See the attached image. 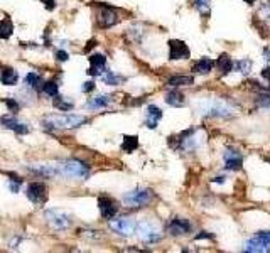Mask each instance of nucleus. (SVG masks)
<instances>
[{
  "label": "nucleus",
  "instance_id": "nucleus-20",
  "mask_svg": "<svg viewBox=\"0 0 270 253\" xmlns=\"http://www.w3.org/2000/svg\"><path fill=\"white\" fill-rule=\"evenodd\" d=\"M216 68L220 69L221 74H228L230 71L233 69V61L232 57H230L228 54H221L218 57V61H216Z\"/></svg>",
  "mask_w": 270,
  "mask_h": 253
},
{
  "label": "nucleus",
  "instance_id": "nucleus-7",
  "mask_svg": "<svg viewBox=\"0 0 270 253\" xmlns=\"http://www.w3.org/2000/svg\"><path fill=\"white\" fill-rule=\"evenodd\" d=\"M189 56H191V51H189L188 44L178 41V39L169 41V59L179 61V59H188Z\"/></svg>",
  "mask_w": 270,
  "mask_h": 253
},
{
  "label": "nucleus",
  "instance_id": "nucleus-28",
  "mask_svg": "<svg viewBox=\"0 0 270 253\" xmlns=\"http://www.w3.org/2000/svg\"><path fill=\"white\" fill-rule=\"evenodd\" d=\"M88 59H90V64L93 68H98V69H103L105 64H107V57L103 54H91Z\"/></svg>",
  "mask_w": 270,
  "mask_h": 253
},
{
  "label": "nucleus",
  "instance_id": "nucleus-33",
  "mask_svg": "<svg viewBox=\"0 0 270 253\" xmlns=\"http://www.w3.org/2000/svg\"><path fill=\"white\" fill-rule=\"evenodd\" d=\"M257 105L270 110V95H260L259 98H257Z\"/></svg>",
  "mask_w": 270,
  "mask_h": 253
},
{
  "label": "nucleus",
  "instance_id": "nucleus-2",
  "mask_svg": "<svg viewBox=\"0 0 270 253\" xmlns=\"http://www.w3.org/2000/svg\"><path fill=\"white\" fill-rule=\"evenodd\" d=\"M86 122L88 118L83 115H51L46 120V123H49V130L52 128H76Z\"/></svg>",
  "mask_w": 270,
  "mask_h": 253
},
{
  "label": "nucleus",
  "instance_id": "nucleus-4",
  "mask_svg": "<svg viewBox=\"0 0 270 253\" xmlns=\"http://www.w3.org/2000/svg\"><path fill=\"white\" fill-rule=\"evenodd\" d=\"M46 220L47 223L52 230H56V232H64V230H68L69 226H71V220H69V216L66 215V213L59 211V210H49L46 211Z\"/></svg>",
  "mask_w": 270,
  "mask_h": 253
},
{
  "label": "nucleus",
  "instance_id": "nucleus-22",
  "mask_svg": "<svg viewBox=\"0 0 270 253\" xmlns=\"http://www.w3.org/2000/svg\"><path fill=\"white\" fill-rule=\"evenodd\" d=\"M245 252H250V253H264V252H270V248L265 247L264 243H260L257 238H252V240H249V242H247Z\"/></svg>",
  "mask_w": 270,
  "mask_h": 253
},
{
  "label": "nucleus",
  "instance_id": "nucleus-27",
  "mask_svg": "<svg viewBox=\"0 0 270 253\" xmlns=\"http://www.w3.org/2000/svg\"><path fill=\"white\" fill-rule=\"evenodd\" d=\"M14 32V24H12V20L5 17L2 22H0V39H8Z\"/></svg>",
  "mask_w": 270,
  "mask_h": 253
},
{
  "label": "nucleus",
  "instance_id": "nucleus-26",
  "mask_svg": "<svg viewBox=\"0 0 270 253\" xmlns=\"http://www.w3.org/2000/svg\"><path fill=\"white\" fill-rule=\"evenodd\" d=\"M101 79H103L105 84H112V86H117V84H122L123 81H125V78L115 74L113 71H105V73L101 74Z\"/></svg>",
  "mask_w": 270,
  "mask_h": 253
},
{
  "label": "nucleus",
  "instance_id": "nucleus-5",
  "mask_svg": "<svg viewBox=\"0 0 270 253\" xmlns=\"http://www.w3.org/2000/svg\"><path fill=\"white\" fill-rule=\"evenodd\" d=\"M135 232L139 233L140 240H144L145 243H156L161 240V232L156 225H152L150 221H142L140 225H137Z\"/></svg>",
  "mask_w": 270,
  "mask_h": 253
},
{
  "label": "nucleus",
  "instance_id": "nucleus-3",
  "mask_svg": "<svg viewBox=\"0 0 270 253\" xmlns=\"http://www.w3.org/2000/svg\"><path fill=\"white\" fill-rule=\"evenodd\" d=\"M152 199H154V193L150 189H134L128 191L125 196H123V203L130 208H142L147 206Z\"/></svg>",
  "mask_w": 270,
  "mask_h": 253
},
{
  "label": "nucleus",
  "instance_id": "nucleus-21",
  "mask_svg": "<svg viewBox=\"0 0 270 253\" xmlns=\"http://www.w3.org/2000/svg\"><path fill=\"white\" fill-rule=\"evenodd\" d=\"M24 81L29 88H32V90H36V91L42 90V86H44V79L41 74H37V73H29Z\"/></svg>",
  "mask_w": 270,
  "mask_h": 253
},
{
  "label": "nucleus",
  "instance_id": "nucleus-36",
  "mask_svg": "<svg viewBox=\"0 0 270 253\" xmlns=\"http://www.w3.org/2000/svg\"><path fill=\"white\" fill-rule=\"evenodd\" d=\"M95 90V83L93 81H86V83H83V86H81V91L83 93H90Z\"/></svg>",
  "mask_w": 270,
  "mask_h": 253
},
{
  "label": "nucleus",
  "instance_id": "nucleus-13",
  "mask_svg": "<svg viewBox=\"0 0 270 253\" xmlns=\"http://www.w3.org/2000/svg\"><path fill=\"white\" fill-rule=\"evenodd\" d=\"M162 118V110L156 105H149L147 108V117H145V125L149 128H156L157 123Z\"/></svg>",
  "mask_w": 270,
  "mask_h": 253
},
{
  "label": "nucleus",
  "instance_id": "nucleus-32",
  "mask_svg": "<svg viewBox=\"0 0 270 253\" xmlns=\"http://www.w3.org/2000/svg\"><path fill=\"white\" fill-rule=\"evenodd\" d=\"M255 238L259 240L260 243H264L265 247L270 248V232H260Z\"/></svg>",
  "mask_w": 270,
  "mask_h": 253
},
{
  "label": "nucleus",
  "instance_id": "nucleus-14",
  "mask_svg": "<svg viewBox=\"0 0 270 253\" xmlns=\"http://www.w3.org/2000/svg\"><path fill=\"white\" fill-rule=\"evenodd\" d=\"M242 162H243V159L237 150H227V152H225V164H227V169H230V171L240 169Z\"/></svg>",
  "mask_w": 270,
  "mask_h": 253
},
{
  "label": "nucleus",
  "instance_id": "nucleus-12",
  "mask_svg": "<svg viewBox=\"0 0 270 253\" xmlns=\"http://www.w3.org/2000/svg\"><path fill=\"white\" fill-rule=\"evenodd\" d=\"M0 122H2L3 128H8V130H14L17 135H25V134H27V132H29L27 125H25V123H20L15 117H8V115H5V117L0 118Z\"/></svg>",
  "mask_w": 270,
  "mask_h": 253
},
{
  "label": "nucleus",
  "instance_id": "nucleus-15",
  "mask_svg": "<svg viewBox=\"0 0 270 253\" xmlns=\"http://www.w3.org/2000/svg\"><path fill=\"white\" fill-rule=\"evenodd\" d=\"M19 81V74H17L15 69L12 68H3L2 73H0V83L5 84V86H14Z\"/></svg>",
  "mask_w": 270,
  "mask_h": 253
},
{
  "label": "nucleus",
  "instance_id": "nucleus-11",
  "mask_svg": "<svg viewBox=\"0 0 270 253\" xmlns=\"http://www.w3.org/2000/svg\"><path fill=\"white\" fill-rule=\"evenodd\" d=\"M191 223L184 218H174L169 223V233L172 237H184V235L191 232Z\"/></svg>",
  "mask_w": 270,
  "mask_h": 253
},
{
  "label": "nucleus",
  "instance_id": "nucleus-35",
  "mask_svg": "<svg viewBox=\"0 0 270 253\" xmlns=\"http://www.w3.org/2000/svg\"><path fill=\"white\" fill-rule=\"evenodd\" d=\"M260 14H262L265 19H269V17H270V2H265L264 3L262 8H260Z\"/></svg>",
  "mask_w": 270,
  "mask_h": 253
},
{
  "label": "nucleus",
  "instance_id": "nucleus-34",
  "mask_svg": "<svg viewBox=\"0 0 270 253\" xmlns=\"http://www.w3.org/2000/svg\"><path fill=\"white\" fill-rule=\"evenodd\" d=\"M5 103H7L8 110H10L12 113H17V112H19V103H17L15 100H12V98H10V100H7Z\"/></svg>",
  "mask_w": 270,
  "mask_h": 253
},
{
  "label": "nucleus",
  "instance_id": "nucleus-39",
  "mask_svg": "<svg viewBox=\"0 0 270 253\" xmlns=\"http://www.w3.org/2000/svg\"><path fill=\"white\" fill-rule=\"evenodd\" d=\"M203 238H211V235H208V233H201V235H198L196 240H203Z\"/></svg>",
  "mask_w": 270,
  "mask_h": 253
},
{
  "label": "nucleus",
  "instance_id": "nucleus-41",
  "mask_svg": "<svg viewBox=\"0 0 270 253\" xmlns=\"http://www.w3.org/2000/svg\"><path fill=\"white\" fill-rule=\"evenodd\" d=\"M264 78H267V79H270V68H267V69H264Z\"/></svg>",
  "mask_w": 270,
  "mask_h": 253
},
{
  "label": "nucleus",
  "instance_id": "nucleus-30",
  "mask_svg": "<svg viewBox=\"0 0 270 253\" xmlns=\"http://www.w3.org/2000/svg\"><path fill=\"white\" fill-rule=\"evenodd\" d=\"M235 68H237V71H240L242 74H247L252 69V61L250 59H240V61L235 63Z\"/></svg>",
  "mask_w": 270,
  "mask_h": 253
},
{
  "label": "nucleus",
  "instance_id": "nucleus-18",
  "mask_svg": "<svg viewBox=\"0 0 270 253\" xmlns=\"http://www.w3.org/2000/svg\"><path fill=\"white\" fill-rule=\"evenodd\" d=\"M213 66H215V63L210 59V57H201V59L193 66V71L199 74H208L211 69H213Z\"/></svg>",
  "mask_w": 270,
  "mask_h": 253
},
{
  "label": "nucleus",
  "instance_id": "nucleus-8",
  "mask_svg": "<svg viewBox=\"0 0 270 253\" xmlns=\"http://www.w3.org/2000/svg\"><path fill=\"white\" fill-rule=\"evenodd\" d=\"M27 198L29 201L32 204H36V206H41V204L46 203L47 199V194H46V186L42 183H32L29 184L27 188Z\"/></svg>",
  "mask_w": 270,
  "mask_h": 253
},
{
  "label": "nucleus",
  "instance_id": "nucleus-19",
  "mask_svg": "<svg viewBox=\"0 0 270 253\" xmlns=\"http://www.w3.org/2000/svg\"><path fill=\"white\" fill-rule=\"evenodd\" d=\"M194 83L193 76H184V74H176V76H171L167 79V84L169 86H191Z\"/></svg>",
  "mask_w": 270,
  "mask_h": 253
},
{
  "label": "nucleus",
  "instance_id": "nucleus-37",
  "mask_svg": "<svg viewBox=\"0 0 270 253\" xmlns=\"http://www.w3.org/2000/svg\"><path fill=\"white\" fill-rule=\"evenodd\" d=\"M56 59L57 61H68V52H66V51H57L56 52Z\"/></svg>",
  "mask_w": 270,
  "mask_h": 253
},
{
  "label": "nucleus",
  "instance_id": "nucleus-6",
  "mask_svg": "<svg viewBox=\"0 0 270 253\" xmlns=\"http://www.w3.org/2000/svg\"><path fill=\"white\" fill-rule=\"evenodd\" d=\"M110 228L113 230L115 233L123 235V237H130V235L135 233L137 223L134 218H118V220H110Z\"/></svg>",
  "mask_w": 270,
  "mask_h": 253
},
{
  "label": "nucleus",
  "instance_id": "nucleus-1",
  "mask_svg": "<svg viewBox=\"0 0 270 253\" xmlns=\"http://www.w3.org/2000/svg\"><path fill=\"white\" fill-rule=\"evenodd\" d=\"M56 171L59 174H63L64 177H69V179H79L85 181L88 179L91 172V167L88 166L86 162L79 161V159H66V161H61L56 166Z\"/></svg>",
  "mask_w": 270,
  "mask_h": 253
},
{
  "label": "nucleus",
  "instance_id": "nucleus-31",
  "mask_svg": "<svg viewBox=\"0 0 270 253\" xmlns=\"http://www.w3.org/2000/svg\"><path fill=\"white\" fill-rule=\"evenodd\" d=\"M194 5L203 15H210V0H194Z\"/></svg>",
  "mask_w": 270,
  "mask_h": 253
},
{
  "label": "nucleus",
  "instance_id": "nucleus-10",
  "mask_svg": "<svg viewBox=\"0 0 270 253\" xmlns=\"http://www.w3.org/2000/svg\"><path fill=\"white\" fill-rule=\"evenodd\" d=\"M120 22V17H118L117 12L113 10V8L110 7H105L103 10L98 14V25L103 29H110L113 27L115 24H118Z\"/></svg>",
  "mask_w": 270,
  "mask_h": 253
},
{
  "label": "nucleus",
  "instance_id": "nucleus-38",
  "mask_svg": "<svg viewBox=\"0 0 270 253\" xmlns=\"http://www.w3.org/2000/svg\"><path fill=\"white\" fill-rule=\"evenodd\" d=\"M41 2L44 3V7H46V8H49V10H52V8H54L56 0H41Z\"/></svg>",
  "mask_w": 270,
  "mask_h": 253
},
{
  "label": "nucleus",
  "instance_id": "nucleus-29",
  "mask_svg": "<svg viewBox=\"0 0 270 253\" xmlns=\"http://www.w3.org/2000/svg\"><path fill=\"white\" fill-rule=\"evenodd\" d=\"M42 91L46 93L47 96H52V98H54L57 93H59V88H57V84L54 81H47V83H44Z\"/></svg>",
  "mask_w": 270,
  "mask_h": 253
},
{
  "label": "nucleus",
  "instance_id": "nucleus-25",
  "mask_svg": "<svg viewBox=\"0 0 270 253\" xmlns=\"http://www.w3.org/2000/svg\"><path fill=\"white\" fill-rule=\"evenodd\" d=\"M137 147H139V139H137V135H125L123 137V144H122L123 152H134Z\"/></svg>",
  "mask_w": 270,
  "mask_h": 253
},
{
  "label": "nucleus",
  "instance_id": "nucleus-40",
  "mask_svg": "<svg viewBox=\"0 0 270 253\" xmlns=\"http://www.w3.org/2000/svg\"><path fill=\"white\" fill-rule=\"evenodd\" d=\"M264 56H265V59L270 61V47H267V49L264 51Z\"/></svg>",
  "mask_w": 270,
  "mask_h": 253
},
{
  "label": "nucleus",
  "instance_id": "nucleus-16",
  "mask_svg": "<svg viewBox=\"0 0 270 253\" xmlns=\"http://www.w3.org/2000/svg\"><path fill=\"white\" fill-rule=\"evenodd\" d=\"M233 110L230 108L228 105L221 103V101H218V103H213L210 108V115H213V117H232Z\"/></svg>",
  "mask_w": 270,
  "mask_h": 253
},
{
  "label": "nucleus",
  "instance_id": "nucleus-42",
  "mask_svg": "<svg viewBox=\"0 0 270 253\" xmlns=\"http://www.w3.org/2000/svg\"><path fill=\"white\" fill-rule=\"evenodd\" d=\"M245 2H247V3H254L255 0H245Z\"/></svg>",
  "mask_w": 270,
  "mask_h": 253
},
{
  "label": "nucleus",
  "instance_id": "nucleus-17",
  "mask_svg": "<svg viewBox=\"0 0 270 253\" xmlns=\"http://www.w3.org/2000/svg\"><path fill=\"white\" fill-rule=\"evenodd\" d=\"M166 103L171 105V106H176V108H181V106H184L186 100H184V95L178 90L171 91L166 95Z\"/></svg>",
  "mask_w": 270,
  "mask_h": 253
},
{
  "label": "nucleus",
  "instance_id": "nucleus-24",
  "mask_svg": "<svg viewBox=\"0 0 270 253\" xmlns=\"http://www.w3.org/2000/svg\"><path fill=\"white\" fill-rule=\"evenodd\" d=\"M110 103V96H105V95H100V96H95L91 98L90 101L86 103V108L90 110H98V108H103Z\"/></svg>",
  "mask_w": 270,
  "mask_h": 253
},
{
  "label": "nucleus",
  "instance_id": "nucleus-9",
  "mask_svg": "<svg viewBox=\"0 0 270 253\" xmlns=\"http://www.w3.org/2000/svg\"><path fill=\"white\" fill-rule=\"evenodd\" d=\"M98 206H100V211H101V216L105 220H112L117 216L118 213V203L113 201L112 198H100L98 199Z\"/></svg>",
  "mask_w": 270,
  "mask_h": 253
},
{
  "label": "nucleus",
  "instance_id": "nucleus-23",
  "mask_svg": "<svg viewBox=\"0 0 270 253\" xmlns=\"http://www.w3.org/2000/svg\"><path fill=\"white\" fill-rule=\"evenodd\" d=\"M52 105H54V108L61 110V112H69V110L74 108L73 101H69L68 98H64V96H59V95L54 96V101H52Z\"/></svg>",
  "mask_w": 270,
  "mask_h": 253
}]
</instances>
